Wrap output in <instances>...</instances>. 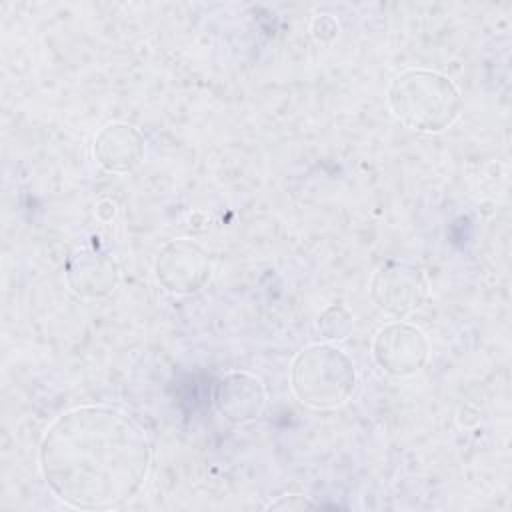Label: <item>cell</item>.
Segmentation results:
<instances>
[{
  "instance_id": "cell-1",
  "label": "cell",
  "mask_w": 512,
  "mask_h": 512,
  "mask_svg": "<svg viewBox=\"0 0 512 512\" xmlns=\"http://www.w3.org/2000/svg\"><path fill=\"white\" fill-rule=\"evenodd\" d=\"M42 460L48 482L62 498L130 496L146 472L148 448L140 430L122 414L84 408L62 416L46 434Z\"/></svg>"
}]
</instances>
